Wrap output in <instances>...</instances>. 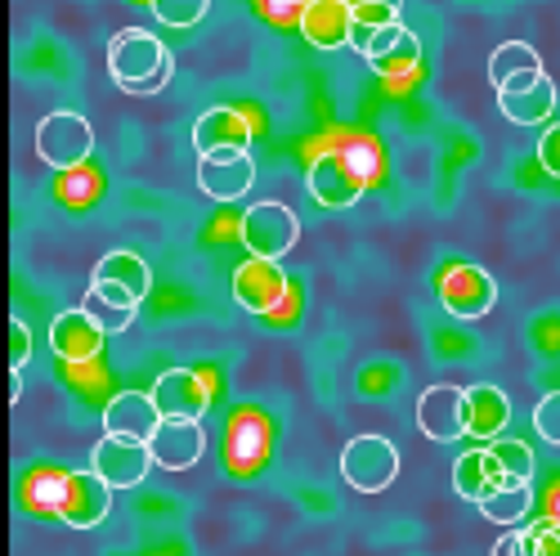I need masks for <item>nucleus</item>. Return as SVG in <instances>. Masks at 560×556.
Segmentation results:
<instances>
[{"label": "nucleus", "mask_w": 560, "mask_h": 556, "mask_svg": "<svg viewBox=\"0 0 560 556\" xmlns=\"http://www.w3.org/2000/svg\"><path fill=\"white\" fill-rule=\"evenodd\" d=\"M153 399H158L166 422H202V413L211 404V386L194 373V368H166V373L153 382Z\"/></svg>", "instance_id": "ddd939ff"}, {"label": "nucleus", "mask_w": 560, "mask_h": 556, "mask_svg": "<svg viewBox=\"0 0 560 556\" xmlns=\"http://www.w3.org/2000/svg\"><path fill=\"white\" fill-rule=\"evenodd\" d=\"M382 158H377V144L363 135H350L341 139V144L332 149H323L314 162H310V198L323 207V211H350L363 194H368V184L372 175H377Z\"/></svg>", "instance_id": "f257e3e1"}, {"label": "nucleus", "mask_w": 560, "mask_h": 556, "mask_svg": "<svg viewBox=\"0 0 560 556\" xmlns=\"http://www.w3.org/2000/svg\"><path fill=\"white\" fill-rule=\"evenodd\" d=\"M301 36L314 50H346L354 36L350 0H305L301 5Z\"/></svg>", "instance_id": "dca6fc26"}, {"label": "nucleus", "mask_w": 560, "mask_h": 556, "mask_svg": "<svg viewBox=\"0 0 560 556\" xmlns=\"http://www.w3.org/2000/svg\"><path fill=\"white\" fill-rule=\"evenodd\" d=\"M95 153V126L81 113H50L36 121V158L50 171H77Z\"/></svg>", "instance_id": "20e7f679"}, {"label": "nucleus", "mask_w": 560, "mask_h": 556, "mask_svg": "<svg viewBox=\"0 0 560 556\" xmlns=\"http://www.w3.org/2000/svg\"><path fill=\"white\" fill-rule=\"evenodd\" d=\"M301 5H305V0H301Z\"/></svg>", "instance_id": "c9c22d12"}, {"label": "nucleus", "mask_w": 560, "mask_h": 556, "mask_svg": "<svg viewBox=\"0 0 560 556\" xmlns=\"http://www.w3.org/2000/svg\"><path fill=\"white\" fill-rule=\"evenodd\" d=\"M538 166H542L551 179H560V121H551V126L538 135Z\"/></svg>", "instance_id": "473e14b6"}, {"label": "nucleus", "mask_w": 560, "mask_h": 556, "mask_svg": "<svg viewBox=\"0 0 560 556\" xmlns=\"http://www.w3.org/2000/svg\"><path fill=\"white\" fill-rule=\"evenodd\" d=\"M149 10L162 27H194L207 19L211 0H149Z\"/></svg>", "instance_id": "bb28decb"}, {"label": "nucleus", "mask_w": 560, "mask_h": 556, "mask_svg": "<svg viewBox=\"0 0 560 556\" xmlns=\"http://www.w3.org/2000/svg\"><path fill=\"white\" fill-rule=\"evenodd\" d=\"M506 485L511 480H506V472H502V462H498L493 449H466V453H457V462H453V489H457V498L480 507L489 494H498Z\"/></svg>", "instance_id": "a211bd4d"}, {"label": "nucleus", "mask_w": 560, "mask_h": 556, "mask_svg": "<svg viewBox=\"0 0 560 556\" xmlns=\"http://www.w3.org/2000/svg\"><path fill=\"white\" fill-rule=\"evenodd\" d=\"M350 14H354V36H350V50L359 40H368V32L404 23V0H350Z\"/></svg>", "instance_id": "a878e982"}, {"label": "nucleus", "mask_w": 560, "mask_h": 556, "mask_svg": "<svg viewBox=\"0 0 560 556\" xmlns=\"http://www.w3.org/2000/svg\"><path fill=\"white\" fill-rule=\"evenodd\" d=\"M162 422L166 417H162L153 391H121L104 408V436H121V440H139V444H153Z\"/></svg>", "instance_id": "f8f14e48"}, {"label": "nucleus", "mask_w": 560, "mask_h": 556, "mask_svg": "<svg viewBox=\"0 0 560 556\" xmlns=\"http://www.w3.org/2000/svg\"><path fill=\"white\" fill-rule=\"evenodd\" d=\"M149 449L162 472H194L207 453V431L202 422H162Z\"/></svg>", "instance_id": "6ab92c4d"}, {"label": "nucleus", "mask_w": 560, "mask_h": 556, "mask_svg": "<svg viewBox=\"0 0 560 556\" xmlns=\"http://www.w3.org/2000/svg\"><path fill=\"white\" fill-rule=\"evenodd\" d=\"M493 453H498V462H502V472H506L511 485H534V449L529 444L502 440V444H493Z\"/></svg>", "instance_id": "cd10ccee"}, {"label": "nucleus", "mask_w": 560, "mask_h": 556, "mask_svg": "<svg viewBox=\"0 0 560 556\" xmlns=\"http://www.w3.org/2000/svg\"><path fill=\"white\" fill-rule=\"evenodd\" d=\"M113 512V485L95 472V467H85V472H68L63 480V498L55 507V517L72 530H95L104 525Z\"/></svg>", "instance_id": "0eeeda50"}, {"label": "nucleus", "mask_w": 560, "mask_h": 556, "mask_svg": "<svg viewBox=\"0 0 560 556\" xmlns=\"http://www.w3.org/2000/svg\"><path fill=\"white\" fill-rule=\"evenodd\" d=\"M435 292H440V305L462 318V323H476L485 318L493 305H498V283H493V274L485 265H448L440 269L435 278Z\"/></svg>", "instance_id": "39448f33"}, {"label": "nucleus", "mask_w": 560, "mask_h": 556, "mask_svg": "<svg viewBox=\"0 0 560 556\" xmlns=\"http://www.w3.org/2000/svg\"><path fill=\"white\" fill-rule=\"evenodd\" d=\"M529 534V556H560V521H538V525H525Z\"/></svg>", "instance_id": "7c9ffc66"}, {"label": "nucleus", "mask_w": 560, "mask_h": 556, "mask_svg": "<svg viewBox=\"0 0 560 556\" xmlns=\"http://www.w3.org/2000/svg\"><path fill=\"white\" fill-rule=\"evenodd\" d=\"M233 301L252 314H273L288 301V274L278 260H260L247 256L238 269H233Z\"/></svg>", "instance_id": "9d476101"}, {"label": "nucleus", "mask_w": 560, "mask_h": 556, "mask_svg": "<svg viewBox=\"0 0 560 556\" xmlns=\"http://www.w3.org/2000/svg\"><path fill=\"white\" fill-rule=\"evenodd\" d=\"M23 395V373H10V399H19Z\"/></svg>", "instance_id": "f704fd0d"}, {"label": "nucleus", "mask_w": 560, "mask_h": 556, "mask_svg": "<svg viewBox=\"0 0 560 556\" xmlns=\"http://www.w3.org/2000/svg\"><path fill=\"white\" fill-rule=\"evenodd\" d=\"M104 337H108V333H104L81 305L55 314V323H50V350H55L63 363H90V359L104 350Z\"/></svg>", "instance_id": "f3484780"}, {"label": "nucleus", "mask_w": 560, "mask_h": 556, "mask_svg": "<svg viewBox=\"0 0 560 556\" xmlns=\"http://www.w3.org/2000/svg\"><path fill=\"white\" fill-rule=\"evenodd\" d=\"M534 431L547 440V444H560V391L542 395L538 408H534Z\"/></svg>", "instance_id": "c85d7f7f"}, {"label": "nucleus", "mask_w": 560, "mask_h": 556, "mask_svg": "<svg viewBox=\"0 0 560 556\" xmlns=\"http://www.w3.org/2000/svg\"><path fill=\"white\" fill-rule=\"evenodd\" d=\"M493 556H529V534L516 525V530H506L498 543H493Z\"/></svg>", "instance_id": "72a5a7b5"}, {"label": "nucleus", "mask_w": 560, "mask_h": 556, "mask_svg": "<svg viewBox=\"0 0 560 556\" xmlns=\"http://www.w3.org/2000/svg\"><path fill=\"white\" fill-rule=\"evenodd\" d=\"M256 184V162L247 149H215L198 158V189L211 202H238Z\"/></svg>", "instance_id": "6e6552de"}, {"label": "nucleus", "mask_w": 560, "mask_h": 556, "mask_svg": "<svg viewBox=\"0 0 560 556\" xmlns=\"http://www.w3.org/2000/svg\"><path fill=\"white\" fill-rule=\"evenodd\" d=\"M529 512H534V489L529 485H506V489H498L480 502V517L493 521V525H506V530H516Z\"/></svg>", "instance_id": "393cba45"}, {"label": "nucleus", "mask_w": 560, "mask_h": 556, "mask_svg": "<svg viewBox=\"0 0 560 556\" xmlns=\"http://www.w3.org/2000/svg\"><path fill=\"white\" fill-rule=\"evenodd\" d=\"M32 359V328L23 318H10V373H23Z\"/></svg>", "instance_id": "2f4dec72"}, {"label": "nucleus", "mask_w": 560, "mask_h": 556, "mask_svg": "<svg viewBox=\"0 0 560 556\" xmlns=\"http://www.w3.org/2000/svg\"><path fill=\"white\" fill-rule=\"evenodd\" d=\"M95 278H100V283L126 288L135 301H144L153 292V269H149L144 256H135V252H108V256H100Z\"/></svg>", "instance_id": "5701e85b"}, {"label": "nucleus", "mask_w": 560, "mask_h": 556, "mask_svg": "<svg viewBox=\"0 0 560 556\" xmlns=\"http://www.w3.org/2000/svg\"><path fill=\"white\" fill-rule=\"evenodd\" d=\"M108 72L113 81L121 85V95L130 100H153L171 85V72H175V59L171 50L153 36V32H117L108 40Z\"/></svg>", "instance_id": "f03ea898"}, {"label": "nucleus", "mask_w": 560, "mask_h": 556, "mask_svg": "<svg viewBox=\"0 0 560 556\" xmlns=\"http://www.w3.org/2000/svg\"><path fill=\"white\" fill-rule=\"evenodd\" d=\"M194 149H198V158L215 153V149H247L252 153V121H247V113L229 108V104L207 108L194 121Z\"/></svg>", "instance_id": "aec40b11"}, {"label": "nucleus", "mask_w": 560, "mask_h": 556, "mask_svg": "<svg viewBox=\"0 0 560 556\" xmlns=\"http://www.w3.org/2000/svg\"><path fill=\"white\" fill-rule=\"evenodd\" d=\"M81 310L95 318L108 337H121L130 323H135V314H139V301H135L126 288H117V283H100V278H90Z\"/></svg>", "instance_id": "412c9836"}, {"label": "nucleus", "mask_w": 560, "mask_h": 556, "mask_svg": "<svg viewBox=\"0 0 560 556\" xmlns=\"http://www.w3.org/2000/svg\"><path fill=\"white\" fill-rule=\"evenodd\" d=\"M238 239H243L247 256L283 260V256L301 243V220H296L292 207L265 198V202H256V207L243 211V220H238Z\"/></svg>", "instance_id": "7ed1b4c3"}, {"label": "nucleus", "mask_w": 560, "mask_h": 556, "mask_svg": "<svg viewBox=\"0 0 560 556\" xmlns=\"http://www.w3.org/2000/svg\"><path fill=\"white\" fill-rule=\"evenodd\" d=\"M534 72H547L538 50L529 40H502L498 50L489 55V81L493 90H506L511 81H521V77H534Z\"/></svg>", "instance_id": "b1692460"}, {"label": "nucleus", "mask_w": 560, "mask_h": 556, "mask_svg": "<svg viewBox=\"0 0 560 556\" xmlns=\"http://www.w3.org/2000/svg\"><path fill=\"white\" fill-rule=\"evenodd\" d=\"M341 476L359 494H382L399 476V449L386 436H354L341 449Z\"/></svg>", "instance_id": "423d86ee"}, {"label": "nucleus", "mask_w": 560, "mask_h": 556, "mask_svg": "<svg viewBox=\"0 0 560 556\" xmlns=\"http://www.w3.org/2000/svg\"><path fill=\"white\" fill-rule=\"evenodd\" d=\"M354 50L372 72H382V77H408L417 63H422V40H417V32L404 27V23L368 32V40H359Z\"/></svg>", "instance_id": "1a4fd4ad"}, {"label": "nucleus", "mask_w": 560, "mask_h": 556, "mask_svg": "<svg viewBox=\"0 0 560 556\" xmlns=\"http://www.w3.org/2000/svg\"><path fill=\"white\" fill-rule=\"evenodd\" d=\"M560 104L556 95V81L547 72H534V77H521V81H511L506 90H498V108L506 121H516V126H542L551 117V108Z\"/></svg>", "instance_id": "2eb2a0df"}, {"label": "nucleus", "mask_w": 560, "mask_h": 556, "mask_svg": "<svg viewBox=\"0 0 560 556\" xmlns=\"http://www.w3.org/2000/svg\"><path fill=\"white\" fill-rule=\"evenodd\" d=\"M417 427L435 444H453L466 436V386H427L417 399Z\"/></svg>", "instance_id": "4468645a"}, {"label": "nucleus", "mask_w": 560, "mask_h": 556, "mask_svg": "<svg viewBox=\"0 0 560 556\" xmlns=\"http://www.w3.org/2000/svg\"><path fill=\"white\" fill-rule=\"evenodd\" d=\"M511 422V399L502 386H466V436L476 440H493L502 436V427Z\"/></svg>", "instance_id": "4be33fe9"}, {"label": "nucleus", "mask_w": 560, "mask_h": 556, "mask_svg": "<svg viewBox=\"0 0 560 556\" xmlns=\"http://www.w3.org/2000/svg\"><path fill=\"white\" fill-rule=\"evenodd\" d=\"M63 480H68V472H40V476H32V502L36 507H59V498H63Z\"/></svg>", "instance_id": "c756f323"}, {"label": "nucleus", "mask_w": 560, "mask_h": 556, "mask_svg": "<svg viewBox=\"0 0 560 556\" xmlns=\"http://www.w3.org/2000/svg\"><path fill=\"white\" fill-rule=\"evenodd\" d=\"M90 467H95L113 489H135L144 485V476L158 467L153 449L139 444V440H121V436H104L90 453Z\"/></svg>", "instance_id": "9b49d317"}]
</instances>
